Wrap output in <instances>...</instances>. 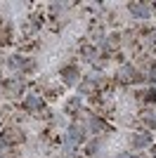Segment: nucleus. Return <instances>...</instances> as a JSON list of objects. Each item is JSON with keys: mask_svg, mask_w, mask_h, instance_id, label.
Segmentation results:
<instances>
[{"mask_svg": "<svg viewBox=\"0 0 156 158\" xmlns=\"http://www.w3.org/2000/svg\"><path fill=\"white\" fill-rule=\"evenodd\" d=\"M24 142V132L17 130V127H7V130L0 132V146H12Z\"/></svg>", "mask_w": 156, "mask_h": 158, "instance_id": "1", "label": "nucleus"}, {"mask_svg": "<svg viewBox=\"0 0 156 158\" xmlns=\"http://www.w3.org/2000/svg\"><path fill=\"white\" fill-rule=\"evenodd\" d=\"M149 144H151V137L147 135V132H137V135H132V146H135V149H147Z\"/></svg>", "mask_w": 156, "mask_h": 158, "instance_id": "2", "label": "nucleus"}, {"mask_svg": "<svg viewBox=\"0 0 156 158\" xmlns=\"http://www.w3.org/2000/svg\"><path fill=\"white\" fill-rule=\"evenodd\" d=\"M130 12H132V17H137V19H147V17H149V10H147V5H142V2H132V5H130Z\"/></svg>", "mask_w": 156, "mask_h": 158, "instance_id": "3", "label": "nucleus"}, {"mask_svg": "<svg viewBox=\"0 0 156 158\" xmlns=\"http://www.w3.org/2000/svg\"><path fill=\"white\" fill-rule=\"evenodd\" d=\"M69 142H71V144H80V142H83V130L78 125L69 127Z\"/></svg>", "mask_w": 156, "mask_h": 158, "instance_id": "4", "label": "nucleus"}, {"mask_svg": "<svg viewBox=\"0 0 156 158\" xmlns=\"http://www.w3.org/2000/svg\"><path fill=\"white\" fill-rule=\"evenodd\" d=\"M116 78L118 80H135V69H132V66H123V69L116 73Z\"/></svg>", "mask_w": 156, "mask_h": 158, "instance_id": "5", "label": "nucleus"}, {"mask_svg": "<svg viewBox=\"0 0 156 158\" xmlns=\"http://www.w3.org/2000/svg\"><path fill=\"white\" fill-rule=\"evenodd\" d=\"M62 76H64V80L69 83V85H73L78 80V71L76 69H62Z\"/></svg>", "mask_w": 156, "mask_h": 158, "instance_id": "6", "label": "nucleus"}, {"mask_svg": "<svg viewBox=\"0 0 156 158\" xmlns=\"http://www.w3.org/2000/svg\"><path fill=\"white\" fill-rule=\"evenodd\" d=\"M26 106L36 111V109H40V106H43V102H40V99L36 97V94H31V97H26Z\"/></svg>", "mask_w": 156, "mask_h": 158, "instance_id": "7", "label": "nucleus"}, {"mask_svg": "<svg viewBox=\"0 0 156 158\" xmlns=\"http://www.w3.org/2000/svg\"><path fill=\"white\" fill-rule=\"evenodd\" d=\"M21 87H24V85H21V83H17V80H12V83H7L5 92H7V94H17V92H19V90H21Z\"/></svg>", "mask_w": 156, "mask_h": 158, "instance_id": "8", "label": "nucleus"}, {"mask_svg": "<svg viewBox=\"0 0 156 158\" xmlns=\"http://www.w3.org/2000/svg\"><path fill=\"white\" fill-rule=\"evenodd\" d=\"M90 127H92V130H104L102 120H97V118H92V120H90Z\"/></svg>", "mask_w": 156, "mask_h": 158, "instance_id": "9", "label": "nucleus"}, {"mask_svg": "<svg viewBox=\"0 0 156 158\" xmlns=\"http://www.w3.org/2000/svg\"><path fill=\"white\" fill-rule=\"evenodd\" d=\"M118 158H135V156H130V153H121Z\"/></svg>", "mask_w": 156, "mask_h": 158, "instance_id": "10", "label": "nucleus"}]
</instances>
